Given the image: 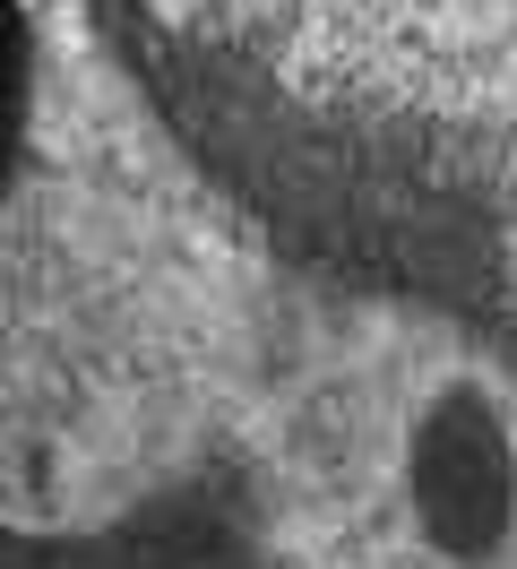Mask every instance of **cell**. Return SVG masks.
<instances>
[{
  "label": "cell",
  "mask_w": 517,
  "mask_h": 569,
  "mask_svg": "<svg viewBox=\"0 0 517 569\" xmlns=\"http://www.w3.org/2000/svg\"><path fill=\"white\" fill-rule=\"evenodd\" d=\"M27 121H34V27L18 0H0V181L27 156Z\"/></svg>",
  "instance_id": "7a4b0ae2"
},
{
  "label": "cell",
  "mask_w": 517,
  "mask_h": 569,
  "mask_svg": "<svg viewBox=\"0 0 517 569\" xmlns=\"http://www.w3.org/2000/svg\"><path fill=\"white\" fill-rule=\"evenodd\" d=\"M406 500L414 527L431 535V552L466 569L491 561L517 535V440L475 380H448L422 406V423L406 440Z\"/></svg>",
  "instance_id": "6da1fadb"
}]
</instances>
